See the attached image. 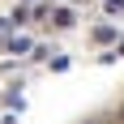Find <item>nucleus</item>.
Masks as SVG:
<instances>
[{"label":"nucleus","instance_id":"3","mask_svg":"<svg viewBox=\"0 0 124 124\" xmlns=\"http://www.w3.org/2000/svg\"><path fill=\"white\" fill-rule=\"evenodd\" d=\"M116 34H120L116 26H94V43H111Z\"/></svg>","mask_w":124,"mask_h":124},{"label":"nucleus","instance_id":"4","mask_svg":"<svg viewBox=\"0 0 124 124\" xmlns=\"http://www.w3.org/2000/svg\"><path fill=\"white\" fill-rule=\"evenodd\" d=\"M51 60V73H64V69H69V56H47Z\"/></svg>","mask_w":124,"mask_h":124},{"label":"nucleus","instance_id":"2","mask_svg":"<svg viewBox=\"0 0 124 124\" xmlns=\"http://www.w3.org/2000/svg\"><path fill=\"white\" fill-rule=\"evenodd\" d=\"M51 22L60 26V30H69V26H73L77 17H73V9H56V13H51Z\"/></svg>","mask_w":124,"mask_h":124},{"label":"nucleus","instance_id":"7","mask_svg":"<svg viewBox=\"0 0 124 124\" xmlns=\"http://www.w3.org/2000/svg\"><path fill=\"white\" fill-rule=\"evenodd\" d=\"M120 124H124V111H120Z\"/></svg>","mask_w":124,"mask_h":124},{"label":"nucleus","instance_id":"6","mask_svg":"<svg viewBox=\"0 0 124 124\" xmlns=\"http://www.w3.org/2000/svg\"><path fill=\"white\" fill-rule=\"evenodd\" d=\"M120 51H124V39H120Z\"/></svg>","mask_w":124,"mask_h":124},{"label":"nucleus","instance_id":"5","mask_svg":"<svg viewBox=\"0 0 124 124\" xmlns=\"http://www.w3.org/2000/svg\"><path fill=\"white\" fill-rule=\"evenodd\" d=\"M103 9H107V13H111V17H116V13H124V0H107Z\"/></svg>","mask_w":124,"mask_h":124},{"label":"nucleus","instance_id":"1","mask_svg":"<svg viewBox=\"0 0 124 124\" xmlns=\"http://www.w3.org/2000/svg\"><path fill=\"white\" fill-rule=\"evenodd\" d=\"M4 47H9L13 56H26V51H34V43H30L26 34H9V39H4Z\"/></svg>","mask_w":124,"mask_h":124}]
</instances>
